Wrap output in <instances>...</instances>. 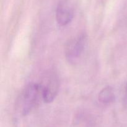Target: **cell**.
Segmentation results:
<instances>
[{
	"instance_id": "1",
	"label": "cell",
	"mask_w": 127,
	"mask_h": 127,
	"mask_svg": "<svg viewBox=\"0 0 127 127\" xmlns=\"http://www.w3.org/2000/svg\"><path fill=\"white\" fill-rule=\"evenodd\" d=\"M43 100V86L41 84H29L20 97V107L22 115H26L35 109Z\"/></svg>"
},
{
	"instance_id": "2",
	"label": "cell",
	"mask_w": 127,
	"mask_h": 127,
	"mask_svg": "<svg viewBox=\"0 0 127 127\" xmlns=\"http://www.w3.org/2000/svg\"><path fill=\"white\" fill-rule=\"evenodd\" d=\"M87 42L88 36L85 33L72 38L66 46L65 57L67 60L72 63L76 62L84 52Z\"/></svg>"
},
{
	"instance_id": "3",
	"label": "cell",
	"mask_w": 127,
	"mask_h": 127,
	"mask_svg": "<svg viewBox=\"0 0 127 127\" xmlns=\"http://www.w3.org/2000/svg\"><path fill=\"white\" fill-rule=\"evenodd\" d=\"M43 86V98L45 103H51L53 101L58 94L59 89V80L57 74L50 73Z\"/></svg>"
},
{
	"instance_id": "4",
	"label": "cell",
	"mask_w": 127,
	"mask_h": 127,
	"mask_svg": "<svg viewBox=\"0 0 127 127\" xmlns=\"http://www.w3.org/2000/svg\"><path fill=\"white\" fill-rule=\"evenodd\" d=\"M73 10L66 1H60L56 10V19L58 25L65 26L69 24L73 19Z\"/></svg>"
},
{
	"instance_id": "5",
	"label": "cell",
	"mask_w": 127,
	"mask_h": 127,
	"mask_svg": "<svg viewBox=\"0 0 127 127\" xmlns=\"http://www.w3.org/2000/svg\"><path fill=\"white\" fill-rule=\"evenodd\" d=\"M99 100L104 104H109L115 100V93L112 87L107 86L99 93Z\"/></svg>"
},
{
	"instance_id": "6",
	"label": "cell",
	"mask_w": 127,
	"mask_h": 127,
	"mask_svg": "<svg viewBox=\"0 0 127 127\" xmlns=\"http://www.w3.org/2000/svg\"><path fill=\"white\" fill-rule=\"evenodd\" d=\"M125 100L127 102V86H126V92H125Z\"/></svg>"
}]
</instances>
